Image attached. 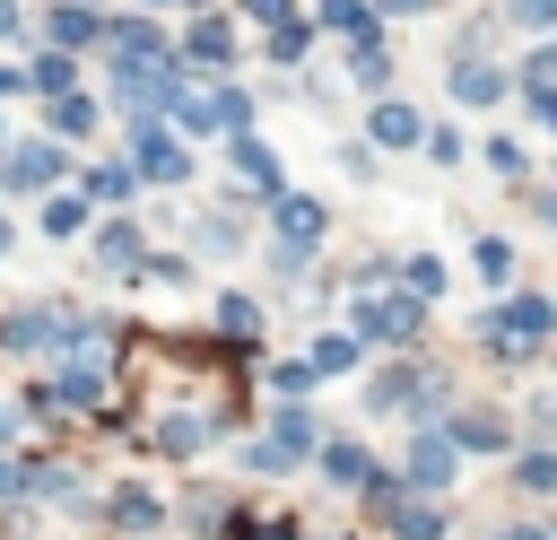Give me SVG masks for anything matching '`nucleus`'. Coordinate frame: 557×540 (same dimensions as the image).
Returning a JSON list of instances; mask_svg holds the SVG:
<instances>
[{
	"label": "nucleus",
	"instance_id": "f257e3e1",
	"mask_svg": "<svg viewBox=\"0 0 557 540\" xmlns=\"http://www.w3.org/2000/svg\"><path fill=\"white\" fill-rule=\"evenodd\" d=\"M548 331H557V305H548V296H513V305L487 322V348H496V357H531Z\"/></svg>",
	"mask_w": 557,
	"mask_h": 540
},
{
	"label": "nucleus",
	"instance_id": "f03ea898",
	"mask_svg": "<svg viewBox=\"0 0 557 540\" xmlns=\"http://www.w3.org/2000/svg\"><path fill=\"white\" fill-rule=\"evenodd\" d=\"M366 401H374V418H383V409H426V418H435V409H444V375H435V366H392V375H374Z\"/></svg>",
	"mask_w": 557,
	"mask_h": 540
},
{
	"label": "nucleus",
	"instance_id": "7ed1b4c3",
	"mask_svg": "<svg viewBox=\"0 0 557 540\" xmlns=\"http://www.w3.org/2000/svg\"><path fill=\"white\" fill-rule=\"evenodd\" d=\"M366 505L383 514V531H400V540H444V514L435 505H418V496H400V479H374L366 488Z\"/></svg>",
	"mask_w": 557,
	"mask_h": 540
},
{
	"label": "nucleus",
	"instance_id": "20e7f679",
	"mask_svg": "<svg viewBox=\"0 0 557 540\" xmlns=\"http://www.w3.org/2000/svg\"><path fill=\"white\" fill-rule=\"evenodd\" d=\"M357 331L366 340H409L418 331V296H357Z\"/></svg>",
	"mask_w": 557,
	"mask_h": 540
},
{
	"label": "nucleus",
	"instance_id": "39448f33",
	"mask_svg": "<svg viewBox=\"0 0 557 540\" xmlns=\"http://www.w3.org/2000/svg\"><path fill=\"white\" fill-rule=\"evenodd\" d=\"M131 157H139V174H157V183H183V174H191V157H183L157 122H139V131H131Z\"/></svg>",
	"mask_w": 557,
	"mask_h": 540
},
{
	"label": "nucleus",
	"instance_id": "423d86ee",
	"mask_svg": "<svg viewBox=\"0 0 557 540\" xmlns=\"http://www.w3.org/2000/svg\"><path fill=\"white\" fill-rule=\"evenodd\" d=\"M453 453H461V444H453L444 427H426V435L409 444V479H418V488H453Z\"/></svg>",
	"mask_w": 557,
	"mask_h": 540
},
{
	"label": "nucleus",
	"instance_id": "0eeeda50",
	"mask_svg": "<svg viewBox=\"0 0 557 540\" xmlns=\"http://www.w3.org/2000/svg\"><path fill=\"white\" fill-rule=\"evenodd\" d=\"M444 435H453L461 453H505V444H513L496 409H461V418H444Z\"/></svg>",
	"mask_w": 557,
	"mask_h": 540
},
{
	"label": "nucleus",
	"instance_id": "6e6552de",
	"mask_svg": "<svg viewBox=\"0 0 557 540\" xmlns=\"http://www.w3.org/2000/svg\"><path fill=\"white\" fill-rule=\"evenodd\" d=\"M366 131H374V139H383V148H426V122H418V113H409V105H400V96H383V105H374V122H366Z\"/></svg>",
	"mask_w": 557,
	"mask_h": 540
},
{
	"label": "nucleus",
	"instance_id": "1a4fd4ad",
	"mask_svg": "<svg viewBox=\"0 0 557 540\" xmlns=\"http://www.w3.org/2000/svg\"><path fill=\"white\" fill-rule=\"evenodd\" d=\"M96 270H113V279H139V270H148V253H139V226H104V235H96Z\"/></svg>",
	"mask_w": 557,
	"mask_h": 540
},
{
	"label": "nucleus",
	"instance_id": "9d476101",
	"mask_svg": "<svg viewBox=\"0 0 557 540\" xmlns=\"http://www.w3.org/2000/svg\"><path fill=\"white\" fill-rule=\"evenodd\" d=\"M322 226H331V218H322V200H305V192H287V200H278V235H287L296 253H305V244H322Z\"/></svg>",
	"mask_w": 557,
	"mask_h": 540
},
{
	"label": "nucleus",
	"instance_id": "9b49d317",
	"mask_svg": "<svg viewBox=\"0 0 557 540\" xmlns=\"http://www.w3.org/2000/svg\"><path fill=\"white\" fill-rule=\"evenodd\" d=\"M444 78H453L461 105H496V96H505V70H496V61H461V70H444Z\"/></svg>",
	"mask_w": 557,
	"mask_h": 540
},
{
	"label": "nucleus",
	"instance_id": "f8f14e48",
	"mask_svg": "<svg viewBox=\"0 0 557 540\" xmlns=\"http://www.w3.org/2000/svg\"><path fill=\"white\" fill-rule=\"evenodd\" d=\"M0 174H9V192H35V183H61V148H17V157H9Z\"/></svg>",
	"mask_w": 557,
	"mask_h": 540
},
{
	"label": "nucleus",
	"instance_id": "ddd939ff",
	"mask_svg": "<svg viewBox=\"0 0 557 540\" xmlns=\"http://www.w3.org/2000/svg\"><path fill=\"white\" fill-rule=\"evenodd\" d=\"M322 479H339V488H374V470H366L357 444H322Z\"/></svg>",
	"mask_w": 557,
	"mask_h": 540
},
{
	"label": "nucleus",
	"instance_id": "4468645a",
	"mask_svg": "<svg viewBox=\"0 0 557 540\" xmlns=\"http://www.w3.org/2000/svg\"><path fill=\"white\" fill-rule=\"evenodd\" d=\"M218 427H226V418H165V427H157V444H165V453H191V444H209Z\"/></svg>",
	"mask_w": 557,
	"mask_h": 540
},
{
	"label": "nucleus",
	"instance_id": "2eb2a0df",
	"mask_svg": "<svg viewBox=\"0 0 557 540\" xmlns=\"http://www.w3.org/2000/svg\"><path fill=\"white\" fill-rule=\"evenodd\" d=\"M191 61H209V70H218V61H235V35H226L218 17H200V26H191Z\"/></svg>",
	"mask_w": 557,
	"mask_h": 540
},
{
	"label": "nucleus",
	"instance_id": "dca6fc26",
	"mask_svg": "<svg viewBox=\"0 0 557 540\" xmlns=\"http://www.w3.org/2000/svg\"><path fill=\"white\" fill-rule=\"evenodd\" d=\"M348 78H357V87H383V78H392V52H383L374 35H357V61H348Z\"/></svg>",
	"mask_w": 557,
	"mask_h": 540
},
{
	"label": "nucleus",
	"instance_id": "f3484780",
	"mask_svg": "<svg viewBox=\"0 0 557 540\" xmlns=\"http://www.w3.org/2000/svg\"><path fill=\"white\" fill-rule=\"evenodd\" d=\"M305 366H313V375H348V366H357V340H348V331H331V340H313V357H305Z\"/></svg>",
	"mask_w": 557,
	"mask_h": 540
},
{
	"label": "nucleus",
	"instance_id": "a211bd4d",
	"mask_svg": "<svg viewBox=\"0 0 557 540\" xmlns=\"http://www.w3.org/2000/svg\"><path fill=\"white\" fill-rule=\"evenodd\" d=\"M87 35H104L96 9H52V44H87Z\"/></svg>",
	"mask_w": 557,
	"mask_h": 540
},
{
	"label": "nucleus",
	"instance_id": "6ab92c4d",
	"mask_svg": "<svg viewBox=\"0 0 557 540\" xmlns=\"http://www.w3.org/2000/svg\"><path fill=\"white\" fill-rule=\"evenodd\" d=\"M226 157H235V174H244V183H278V165H270V148H261V139H235Z\"/></svg>",
	"mask_w": 557,
	"mask_h": 540
},
{
	"label": "nucleus",
	"instance_id": "aec40b11",
	"mask_svg": "<svg viewBox=\"0 0 557 540\" xmlns=\"http://www.w3.org/2000/svg\"><path fill=\"white\" fill-rule=\"evenodd\" d=\"M44 226H52V235H78V226H87V200H78V192H52V200H44Z\"/></svg>",
	"mask_w": 557,
	"mask_h": 540
},
{
	"label": "nucleus",
	"instance_id": "412c9836",
	"mask_svg": "<svg viewBox=\"0 0 557 540\" xmlns=\"http://www.w3.org/2000/svg\"><path fill=\"white\" fill-rule=\"evenodd\" d=\"M270 444H278L287 462H296V453H313V418H305V409H278V435H270Z\"/></svg>",
	"mask_w": 557,
	"mask_h": 540
},
{
	"label": "nucleus",
	"instance_id": "4be33fe9",
	"mask_svg": "<svg viewBox=\"0 0 557 540\" xmlns=\"http://www.w3.org/2000/svg\"><path fill=\"white\" fill-rule=\"evenodd\" d=\"M70 488H78L70 462H35V470H26V496H70Z\"/></svg>",
	"mask_w": 557,
	"mask_h": 540
},
{
	"label": "nucleus",
	"instance_id": "5701e85b",
	"mask_svg": "<svg viewBox=\"0 0 557 540\" xmlns=\"http://www.w3.org/2000/svg\"><path fill=\"white\" fill-rule=\"evenodd\" d=\"M322 26H339V35H374V9H366V0H322Z\"/></svg>",
	"mask_w": 557,
	"mask_h": 540
},
{
	"label": "nucleus",
	"instance_id": "b1692460",
	"mask_svg": "<svg viewBox=\"0 0 557 540\" xmlns=\"http://www.w3.org/2000/svg\"><path fill=\"white\" fill-rule=\"evenodd\" d=\"M513 488H540V496H557V453H522V462H513Z\"/></svg>",
	"mask_w": 557,
	"mask_h": 540
},
{
	"label": "nucleus",
	"instance_id": "393cba45",
	"mask_svg": "<svg viewBox=\"0 0 557 540\" xmlns=\"http://www.w3.org/2000/svg\"><path fill=\"white\" fill-rule=\"evenodd\" d=\"M113 523H122V531H148V523H157V496L122 488V496H113Z\"/></svg>",
	"mask_w": 557,
	"mask_h": 540
},
{
	"label": "nucleus",
	"instance_id": "a878e982",
	"mask_svg": "<svg viewBox=\"0 0 557 540\" xmlns=\"http://www.w3.org/2000/svg\"><path fill=\"white\" fill-rule=\"evenodd\" d=\"M35 87H44V96H70V52H44V61H35Z\"/></svg>",
	"mask_w": 557,
	"mask_h": 540
},
{
	"label": "nucleus",
	"instance_id": "bb28decb",
	"mask_svg": "<svg viewBox=\"0 0 557 540\" xmlns=\"http://www.w3.org/2000/svg\"><path fill=\"white\" fill-rule=\"evenodd\" d=\"M305 44H313V26H296V17L270 35V52H278V61H305Z\"/></svg>",
	"mask_w": 557,
	"mask_h": 540
},
{
	"label": "nucleus",
	"instance_id": "cd10ccee",
	"mask_svg": "<svg viewBox=\"0 0 557 540\" xmlns=\"http://www.w3.org/2000/svg\"><path fill=\"white\" fill-rule=\"evenodd\" d=\"M87 122H96L87 96H61V105H52V131H87Z\"/></svg>",
	"mask_w": 557,
	"mask_h": 540
},
{
	"label": "nucleus",
	"instance_id": "c85d7f7f",
	"mask_svg": "<svg viewBox=\"0 0 557 540\" xmlns=\"http://www.w3.org/2000/svg\"><path fill=\"white\" fill-rule=\"evenodd\" d=\"M87 192H96V200H122V192H131V165H96Z\"/></svg>",
	"mask_w": 557,
	"mask_h": 540
},
{
	"label": "nucleus",
	"instance_id": "c756f323",
	"mask_svg": "<svg viewBox=\"0 0 557 540\" xmlns=\"http://www.w3.org/2000/svg\"><path fill=\"white\" fill-rule=\"evenodd\" d=\"M400 279H409V296H444V261H409Z\"/></svg>",
	"mask_w": 557,
	"mask_h": 540
},
{
	"label": "nucleus",
	"instance_id": "7c9ffc66",
	"mask_svg": "<svg viewBox=\"0 0 557 540\" xmlns=\"http://www.w3.org/2000/svg\"><path fill=\"white\" fill-rule=\"evenodd\" d=\"M218 322H226V331H244V340H252V331H261V314H252V305H244V296H226V305H218Z\"/></svg>",
	"mask_w": 557,
	"mask_h": 540
},
{
	"label": "nucleus",
	"instance_id": "2f4dec72",
	"mask_svg": "<svg viewBox=\"0 0 557 540\" xmlns=\"http://www.w3.org/2000/svg\"><path fill=\"white\" fill-rule=\"evenodd\" d=\"M426 157H435V165H453V157H461V131H453V122H444V131H426Z\"/></svg>",
	"mask_w": 557,
	"mask_h": 540
},
{
	"label": "nucleus",
	"instance_id": "473e14b6",
	"mask_svg": "<svg viewBox=\"0 0 557 540\" xmlns=\"http://www.w3.org/2000/svg\"><path fill=\"white\" fill-rule=\"evenodd\" d=\"M487 165L496 174H522V139H487Z\"/></svg>",
	"mask_w": 557,
	"mask_h": 540
},
{
	"label": "nucleus",
	"instance_id": "72a5a7b5",
	"mask_svg": "<svg viewBox=\"0 0 557 540\" xmlns=\"http://www.w3.org/2000/svg\"><path fill=\"white\" fill-rule=\"evenodd\" d=\"M479 270H487V279H513V253H505V244L487 235V244H479Z\"/></svg>",
	"mask_w": 557,
	"mask_h": 540
},
{
	"label": "nucleus",
	"instance_id": "f704fd0d",
	"mask_svg": "<svg viewBox=\"0 0 557 540\" xmlns=\"http://www.w3.org/2000/svg\"><path fill=\"white\" fill-rule=\"evenodd\" d=\"M513 26H557V0H513Z\"/></svg>",
	"mask_w": 557,
	"mask_h": 540
},
{
	"label": "nucleus",
	"instance_id": "c9c22d12",
	"mask_svg": "<svg viewBox=\"0 0 557 540\" xmlns=\"http://www.w3.org/2000/svg\"><path fill=\"white\" fill-rule=\"evenodd\" d=\"M522 78H531V87H548V78H557V44H548V52H531V61H522Z\"/></svg>",
	"mask_w": 557,
	"mask_h": 540
},
{
	"label": "nucleus",
	"instance_id": "e433bc0d",
	"mask_svg": "<svg viewBox=\"0 0 557 540\" xmlns=\"http://www.w3.org/2000/svg\"><path fill=\"white\" fill-rule=\"evenodd\" d=\"M531 113H540V122H557V87H531Z\"/></svg>",
	"mask_w": 557,
	"mask_h": 540
},
{
	"label": "nucleus",
	"instance_id": "4c0bfd02",
	"mask_svg": "<svg viewBox=\"0 0 557 540\" xmlns=\"http://www.w3.org/2000/svg\"><path fill=\"white\" fill-rule=\"evenodd\" d=\"M252 17H270V26H287V0H244Z\"/></svg>",
	"mask_w": 557,
	"mask_h": 540
},
{
	"label": "nucleus",
	"instance_id": "58836bf2",
	"mask_svg": "<svg viewBox=\"0 0 557 540\" xmlns=\"http://www.w3.org/2000/svg\"><path fill=\"white\" fill-rule=\"evenodd\" d=\"M17 87H35V70H0V96H17Z\"/></svg>",
	"mask_w": 557,
	"mask_h": 540
},
{
	"label": "nucleus",
	"instance_id": "ea45409f",
	"mask_svg": "<svg viewBox=\"0 0 557 540\" xmlns=\"http://www.w3.org/2000/svg\"><path fill=\"white\" fill-rule=\"evenodd\" d=\"M0 496H26V470H9V462H0Z\"/></svg>",
	"mask_w": 557,
	"mask_h": 540
},
{
	"label": "nucleus",
	"instance_id": "a19ab883",
	"mask_svg": "<svg viewBox=\"0 0 557 540\" xmlns=\"http://www.w3.org/2000/svg\"><path fill=\"white\" fill-rule=\"evenodd\" d=\"M496 540H557V531H531V523H513V531H496Z\"/></svg>",
	"mask_w": 557,
	"mask_h": 540
},
{
	"label": "nucleus",
	"instance_id": "79ce46f5",
	"mask_svg": "<svg viewBox=\"0 0 557 540\" xmlns=\"http://www.w3.org/2000/svg\"><path fill=\"white\" fill-rule=\"evenodd\" d=\"M374 9H383V17H409V9H426V0H374Z\"/></svg>",
	"mask_w": 557,
	"mask_h": 540
},
{
	"label": "nucleus",
	"instance_id": "37998d69",
	"mask_svg": "<svg viewBox=\"0 0 557 540\" xmlns=\"http://www.w3.org/2000/svg\"><path fill=\"white\" fill-rule=\"evenodd\" d=\"M0 35H17V0H0Z\"/></svg>",
	"mask_w": 557,
	"mask_h": 540
},
{
	"label": "nucleus",
	"instance_id": "c03bdc74",
	"mask_svg": "<svg viewBox=\"0 0 557 540\" xmlns=\"http://www.w3.org/2000/svg\"><path fill=\"white\" fill-rule=\"evenodd\" d=\"M9 435H17V409H0V444H9Z\"/></svg>",
	"mask_w": 557,
	"mask_h": 540
},
{
	"label": "nucleus",
	"instance_id": "a18cd8bd",
	"mask_svg": "<svg viewBox=\"0 0 557 540\" xmlns=\"http://www.w3.org/2000/svg\"><path fill=\"white\" fill-rule=\"evenodd\" d=\"M0 253H9V218H0Z\"/></svg>",
	"mask_w": 557,
	"mask_h": 540
},
{
	"label": "nucleus",
	"instance_id": "49530a36",
	"mask_svg": "<svg viewBox=\"0 0 557 540\" xmlns=\"http://www.w3.org/2000/svg\"><path fill=\"white\" fill-rule=\"evenodd\" d=\"M548 226H557V200H548Z\"/></svg>",
	"mask_w": 557,
	"mask_h": 540
}]
</instances>
